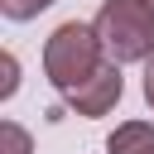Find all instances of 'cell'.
<instances>
[{
  "label": "cell",
  "instance_id": "52a82bcc",
  "mask_svg": "<svg viewBox=\"0 0 154 154\" xmlns=\"http://www.w3.org/2000/svg\"><path fill=\"white\" fill-rule=\"evenodd\" d=\"M14 87H19V67H14V58L5 53V82H0V96H14Z\"/></svg>",
  "mask_w": 154,
  "mask_h": 154
},
{
  "label": "cell",
  "instance_id": "8992f818",
  "mask_svg": "<svg viewBox=\"0 0 154 154\" xmlns=\"http://www.w3.org/2000/svg\"><path fill=\"white\" fill-rule=\"evenodd\" d=\"M53 0H0V14L5 19H34L38 10H48Z\"/></svg>",
  "mask_w": 154,
  "mask_h": 154
},
{
  "label": "cell",
  "instance_id": "9c48e42d",
  "mask_svg": "<svg viewBox=\"0 0 154 154\" xmlns=\"http://www.w3.org/2000/svg\"><path fill=\"white\" fill-rule=\"evenodd\" d=\"M149 5H154V0H149Z\"/></svg>",
  "mask_w": 154,
  "mask_h": 154
},
{
  "label": "cell",
  "instance_id": "5b68a950",
  "mask_svg": "<svg viewBox=\"0 0 154 154\" xmlns=\"http://www.w3.org/2000/svg\"><path fill=\"white\" fill-rule=\"evenodd\" d=\"M0 154H34L29 130H24V125H14V120H5V125H0Z\"/></svg>",
  "mask_w": 154,
  "mask_h": 154
},
{
  "label": "cell",
  "instance_id": "ba28073f",
  "mask_svg": "<svg viewBox=\"0 0 154 154\" xmlns=\"http://www.w3.org/2000/svg\"><path fill=\"white\" fill-rule=\"evenodd\" d=\"M144 101H149V106H154V58H149V63H144Z\"/></svg>",
  "mask_w": 154,
  "mask_h": 154
},
{
  "label": "cell",
  "instance_id": "3957f363",
  "mask_svg": "<svg viewBox=\"0 0 154 154\" xmlns=\"http://www.w3.org/2000/svg\"><path fill=\"white\" fill-rule=\"evenodd\" d=\"M120 91H125V82H120V63H106L96 77H87L82 87L63 91V101H67L77 116H106V111L120 101Z\"/></svg>",
  "mask_w": 154,
  "mask_h": 154
},
{
  "label": "cell",
  "instance_id": "7a4b0ae2",
  "mask_svg": "<svg viewBox=\"0 0 154 154\" xmlns=\"http://www.w3.org/2000/svg\"><path fill=\"white\" fill-rule=\"evenodd\" d=\"M101 53H106V48H101L96 29L67 19V24H58V29L48 34V43H43V72H48V82H53L58 91H72V87H82L87 77H96V72L106 67Z\"/></svg>",
  "mask_w": 154,
  "mask_h": 154
},
{
  "label": "cell",
  "instance_id": "6da1fadb",
  "mask_svg": "<svg viewBox=\"0 0 154 154\" xmlns=\"http://www.w3.org/2000/svg\"><path fill=\"white\" fill-rule=\"evenodd\" d=\"M91 29L111 63H149L154 58V5L149 0H106Z\"/></svg>",
  "mask_w": 154,
  "mask_h": 154
},
{
  "label": "cell",
  "instance_id": "277c9868",
  "mask_svg": "<svg viewBox=\"0 0 154 154\" xmlns=\"http://www.w3.org/2000/svg\"><path fill=\"white\" fill-rule=\"evenodd\" d=\"M106 149L111 154H154V125L149 120H125V125L111 130Z\"/></svg>",
  "mask_w": 154,
  "mask_h": 154
}]
</instances>
